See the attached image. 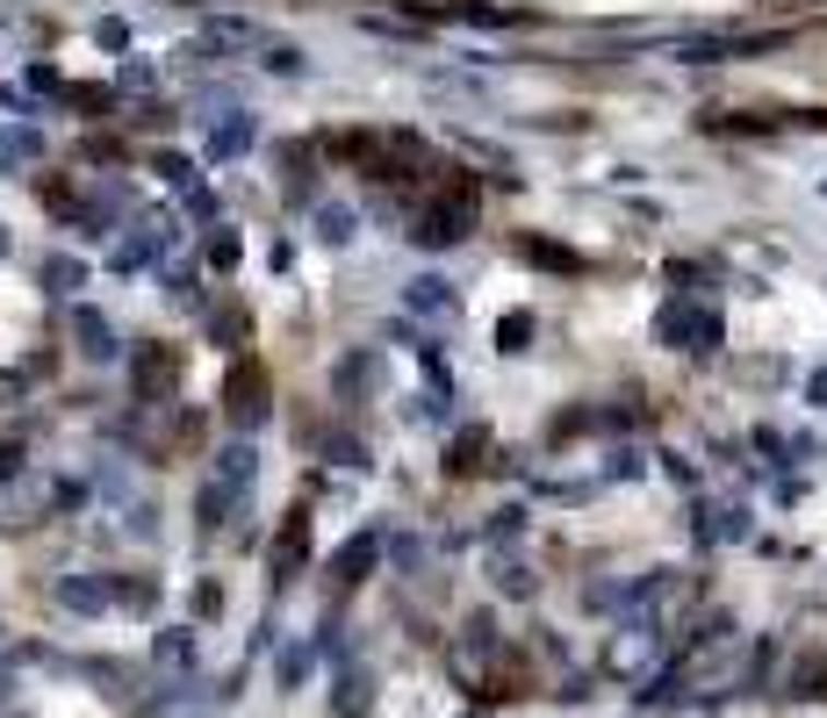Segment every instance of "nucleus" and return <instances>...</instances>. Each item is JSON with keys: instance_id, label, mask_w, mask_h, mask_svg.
<instances>
[{"instance_id": "f257e3e1", "label": "nucleus", "mask_w": 827, "mask_h": 718, "mask_svg": "<svg viewBox=\"0 0 827 718\" xmlns=\"http://www.w3.org/2000/svg\"><path fill=\"white\" fill-rule=\"evenodd\" d=\"M468 223H475V180H461V194H453V202H447V180H439V194H432V208L417 216L411 238L417 244H461Z\"/></svg>"}, {"instance_id": "f03ea898", "label": "nucleus", "mask_w": 827, "mask_h": 718, "mask_svg": "<svg viewBox=\"0 0 827 718\" xmlns=\"http://www.w3.org/2000/svg\"><path fill=\"white\" fill-rule=\"evenodd\" d=\"M303 561H310V511H288V517H281L274 553H267V575H274V589L303 575Z\"/></svg>"}, {"instance_id": "7ed1b4c3", "label": "nucleus", "mask_w": 827, "mask_h": 718, "mask_svg": "<svg viewBox=\"0 0 827 718\" xmlns=\"http://www.w3.org/2000/svg\"><path fill=\"white\" fill-rule=\"evenodd\" d=\"M662 338L684 345V352H712V345H720V316H712V309L676 302V309H662Z\"/></svg>"}, {"instance_id": "20e7f679", "label": "nucleus", "mask_w": 827, "mask_h": 718, "mask_svg": "<svg viewBox=\"0 0 827 718\" xmlns=\"http://www.w3.org/2000/svg\"><path fill=\"white\" fill-rule=\"evenodd\" d=\"M259 388H267V374H259V359H238L231 367V381H224V410H231V424H259Z\"/></svg>"}, {"instance_id": "39448f33", "label": "nucleus", "mask_w": 827, "mask_h": 718, "mask_svg": "<svg viewBox=\"0 0 827 718\" xmlns=\"http://www.w3.org/2000/svg\"><path fill=\"white\" fill-rule=\"evenodd\" d=\"M51 597L66 603V611H80V618H102V611H108V597H116V589H108L102 575H66V582H58V589H51Z\"/></svg>"}, {"instance_id": "423d86ee", "label": "nucleus", "mask_w": 827, "mask_h": 718, "mask_svg": "<svg viewBox=\"0 0 827 718\" xmlns=\"http://www.w3.org/2000/svg\"><path fill=\"white\" fill-rule=\"evenodd\" d=\"M375 561H381V531H361V539H345V553L331 561V575H339V589H353V582H367Z\"/></svg>"}, {"instance_id": "0eeeda50", "label": "nucleus", "mask_w": 827, "mask_h": 718, "mask_svg": "<svg viewBox=\"0 0 827 718\" xmlns=\"http://www.w3.org/2000/svg\"><path fill=\"white\" fill-rule=\"evenodd\" d=\"M72 338H80L86 359H116V331H108V316H94V309H72Z\"/></svg>"}, {"instance_id": "6e6552de", "label": "nucleus", "mask_w": 827, "mask_h": 718, "mask_svg": "<svg viewBox=\"0 0 827 718\" xmlns=\"http://www.w3.org/2000/svg\"><path fill=\"white\" fill-rule=\"evenodd\" d=\"M252 467H259V453L252 445H224V453H216V489H231V496H245V489H252Z\"/></svg>"}, {"instance_id": "1a4fd4ad", "label": "nucleus", "mask_w": 827, "mask_h": 718, "mask_svg": "<svg viewBox=\"0 0 827 718\" xmlns=\"http://www.w3.org/2000/svg\"><path fill=\"white\" fill-rule=\"evenodd\" d=\"M403 302H411L417 316H439V309H447V316H453V288H447V280H439V274H417Z\"/></svg>"}, {"instance_id": "9d476101", "label": "nucleus", "mask_w": 827, "mask_h": 718, "mask_svg": "<svg viewBox=\"0 0 827 718\" xmlns=\"http://www.w3.org/2000/svg\"><path fill=\"white\" fill-rule=\"evenodd\" d=\"M173 374H180V352H158V345H152V352L138 359V388H144V395H152V388H166Z\"/></svg>"}, {"instance_id": "9b49d317", "label": "nucleus", "mask_w": 827, "mask_h": 718, "mask_svg": "<svg viewBox=\"0 0 827 718\" xmlns=\"http://www.w3.org/2000/svg\"><path fill=\"white\" fill-rule=\"evenodd\" d=\"M367 690H375L367 683V668H345L339 675V718H367Z\"/></svg>"}, {"instance_id": "f8f14e48", "label": "nucleus", "mask_w": 827, "mask_h": 718, "mask_svg": "<svg viewBox=\"0 0 827 718\" xmlns=\"http://www.w3.org/2000/svg\"><path fill=\"white\" fill-rule=\"evenodd\" d=\"M245 144H252V116H231L216 137H209V158H238Z\"/></svg>"}, {"instance_id": "ddd939ff", "label": "nucleus", "mask_w": 827, "mask_h": 718, "mask_svg": "<svg viewBox=\"0 0 827 718\" xmlns=\"http://www.w3.org/2000/svg\"><path fill=\"white\" fill-rule=\"evenodd\" d=\"M36 152H44V137H36V130H0V166H29Z\"/></svg>"}, {"instance_id": "4468645a", "label": "nucleus", "mask_w": 827, "mask_h": 718, "mask_svg": "<svg viewBox=\"0 0 827 718\" xmlns=\"http://www.w3.org/2000/svg\"><path fill=\"white\" fill-rule=\"evenodd\" d=\"M152 661H158V668H194V633H158Z\"/></svg>"}, {"instance_id": "2eb2a0df", "label": "nucleus", "mask_w": 827, "mask_h": 718, "mask_svg": "<svg viewBox=\"0 0 827 718\" xmlns=\"http://www.w3.org/2000/svg\"><path fill=\"white\" fill-rule=\"evenodd\" d=\"M317 238H324V244H345V238H353V208L324 202V208H317Z\"/></svg>"}, {"instance_id": "dca6fc26", "label": "nucleus", "mask_w": 827, "mask_h": 718, "mask_svg": "<svg viewBox=\"0 0 827 718\" xmlns=\"http://www.w3.org/2000/svg\"><path fill=\"white\" fill-rule=\"evenodd\" d=\"M489 453V431H461V445H453V475H475Z\"/></svg>"}, {"instance_id": "f3484780", "label": "nucleus", "mask_w": 827, "mask_h": 718, "mask_svg": "<svg viewBox=\"0 0 827 718\" xmlns=\"http://www.w3.org/2000/svg\"><path fill=\"white\" fill-rule=\"evenodd\" d=\"M202 445V410H188L180 424H173V439H166V453H194Z\"/></svg>"}, {"instance_id": "a211bd4d", "label": "nucleus", "mask_w": 827, "mask_h": 718, "mask_svg": "<svg viewBox=\"0 0 827 718\" xmlns=\"http://www.w3.org/2000/svg\"><path fill=\"white\" fill-rule=\"evenodd\" d=\"M158 180H166V188H188V194H194V166H188L180 152H166V158H158Z\"/></svg>"}, {"instance_id": "6ab92c4d", "label": "nucleus", "mask_w": 827, "mask_h": 718, "mask_svg": "<svg viewBox=\"0 0 827 718\" xmlns=\"http://www.w3.org/2000/svg\"><path fill=\"white\" fill-rule=\"evenodd\" d=\"M525 338H533V316H525V309H518V316H504V324H497V345H504V352H518V345H525Z\"/></svg>"}, {"instance_id": "aec40b11", "label": "nucleus", "mask_w": 827, "mask_h": 718, "mask_svg": "<svg viewBox=\"0 0 827 718\" xmlns=\"http://www.w3.org/2000/svg\"><path fill=\"white\" fill-rule=\"evenodd\" d=\"M44 280H51V288L66 295V288H80L86 274H80V266H72V259H44Z\"/></svg>"}, {"instance_id": "412c9836", "label": "nucleus", "mask_w": 827, "mask_h": 718, "mask_svg": "<svg viewBox=\"0 0 827 718\" xmlns=\"http://www.w3.org/2000/svg\"><path fill=\"white\" fill-rule=\"evenodd\" d=\"M238 259V238H209V266H231Z\"/></svg>"}, {"instance_id": "4be33fe9", "label": "nucleus", "mask_w": 827, "mask_h": 718, "mask_svg": "<svg viewBox=\"0 0 827 718\" xmlns=\"http://www.w3.org/2000/svg\"><path fill=\"white\" fill-rule=\"evenodd\" d=\"M813 403H820V410H827V367H820V374H813Z\"/></svg>"}]
</instances>
